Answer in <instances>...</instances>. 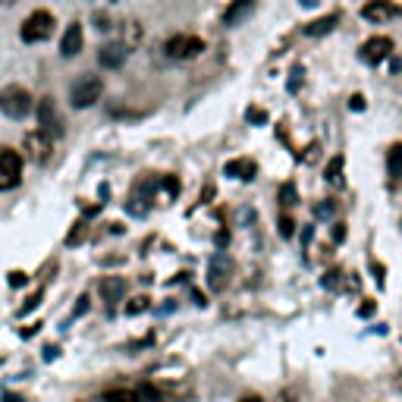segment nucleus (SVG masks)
Segmentation results:
<instances>
[{"mask_svg":"<svg viewBox=\"0 0 402 402\" xmlns=\"http://www.w3.org/2000/svg\"><path fill=\"white\" fill-rule=\"evenodd\" d=\"M136 41H142V25H138V22H126V41H123V48H132Z\"/></svg>","mask_w":402,"mask_h":402,"instance_id":"21","label":"nucleus"},{"mask_svg":"<svg viewBox=\"0 0 402 402\" xmlns=\"http://www.w3.org/2000/svg\"><path fill=\"white\" fill-rule=\"evenodd\" d=\"M239 402H264V399H261L258 393H249V396H242V399H239Z\"/></svg>","mask_w":402,"mask_h":402,"instance_id":"36","label":"nucleus"},{"mask_svg":"<svg viewBox=\"0 0 402 402\" xmlns=\"http://www.w3.org/2000/svg\"><path fill=\"white\" fill-rule=\"evenodd\" d=\"M126 51L123 44H104V48H100V53H98V60H100V66H104V70H119V66L126 63Z\"/></svg>","mask_w":402,"mask_h":402,"instance_id":"13","label":"nucleus"},{"mask_svg":"<svg viewBox=\"0 0 402 402\" xmlns=\"http://www.w3.org/2000/svg\"><path fill=\"white\" fill-rule=\"evenodd\" d=\"M390 53H393V38H387V35H374V38H368V41L361 44V60L371 63V66L384 63Z\"/></svg>","mask_w":402,"mask_h":402,"instance_id":"8","label":"nucleus"},{"mask_svg":"<svg viewBox=\"0 0 402 402\" xmlns=\"http://www.w3.org/2000/svg\"><path fill=\"white\" fill-rule=\"evenodd\" d=\"M374 314V302L365 299V305H358V318H371Z\"/></svg>","mask_w":402,"mask_h":402,"instance_id":"29","label":"nucleus"},{"mask_svg":"<svg viewBox=\"0 0 402 402\" xmlns=\"http://www.w3.org/2000/svg\"><path fill=\"white\" fill-rule=\"evenodd\" d=\"M339 173H343V157H333L330 164H327V170H324V179L327 183H337Z\"/></svg>","mask_w":402,"mask_h":402,"instance_id":"22","label":"nucleus"},{"mask_svg":"<svg viewBox=\"0 0 402 402\" xmlns=\"http://www.w3.org/2000/svg\"><path fill=\"white\" fill-rule=\"evenodd\" d=\"M164 51H167V57H173V60H192L205 51V41L195 35H173Z\"/></svg>","mask_w":402,"mask_h":402,"instance_id":"7","label":"nucleus"},{"mask_svg":"<svg viewBox=\"0 0 402 402\" xmlns=\"http://www.w3.org/2000/svg\"><path fill=\"white\" fill-rule=\"evenodd\" d=\"M25 280H29V277H25L22 271H13L10 273V286H25Z\"/></svg>","mask_w":402,"mask_h":402,"instance_id":"30","label":"nucleus"},{"mask_svg":"<svg viewBox=\"0 0 402 402\" xmlns=\"http://www.w3.org/2000/svg\"><path fill=\"white\" fill-rule=\"evenodd\" d=\"M333 239H337V242H343V239H346V226L343 223L333 226Z\"/></svg>","mask_w":402,"mask_h":402,"instance_id":"32","label":"nucleus"},{"mask_svg":"<svg viewBox=\"0 0 402 402\" xmlns=\"http://www.w3.org/2000/svg\"><path fill=\"white\" fill-rule=\"evenodd\" d=\"M0 110L10 119H22L35 110V104H32V95L22 85H4V89H0Z\"/></svg>","mask_w":402,"mask_h":402,"instance_id":"1","label":"nucleus"},{"mask_svg":"<svg viewBox=\"0 0 402 402\" xmlns=\"http://www.w3.org/2000/svg\"><path fill=\"white\" fill-rule=\"evenodd\" d=\"M337 22H339V13H330V16H324V19H314V22L305 25V35H311V38L330 35V32L337 29Z\"/></svg>","mask_w":402,"mask_h":402,"instance_id":"14","label":"nucleus"},{"mask_svg":"<svg viewBox=\"0 0 402 402\" xmlns=\"http://www.w3.org/2000/svg\"><path fill=\"white\" fill-rule=\"evenodd\" d=\"M349 107H352V110H365V98H361V95H352V98H349Z\"/></svg>","mask_w":402,"mask_h":402,"instance_id":"31","label":"nucleus"},{"mask_svg":"<svg viewBox=\"0 0 402 402\" xmlns=\"http://www.w3.org/2000/svg\"><path fill=\"white\" fill-rule=\"evenodd\" d=\"M38 132L48 138H63V117H60L57 100L51 95L38 100Z\"/></svg>","mask_w":402,"mask_h":402,"instance_id":"4","label":"nucleus"},{"mask_svg":"<svg viewBox=\"0 0 402 402\" xmlns=\"http://www.w3.org/2000/svg\"><path fill=\"white\" fill-rule=\"evenodd\" d=\"M374 277H377V286H384V264H374Z\"/></svg>","mask_w":402,"mask_h":402,"instance_id":"34","label":"nucleus"},{"mask_svg":"<svg viewBox=\"0 0 402 402\" xmlns=\"http://www.w3.org/2000/svg\"><path fill=\"white\" fill-rule=\"evenodd\" d=\"M19 35H22L25 44H38V41H48L53 35V16L48 10H35L29 19L22 22V29H19Z\"/></svg>","mask_w":402,"mask_h":402,"instance_id":"3","label":"nucleus"},{"mask_svg":"<svg viewBox=\"0 0 402 402\" xmlns=\"http://www.w3.org/2000/svg\"><path fill=\"white\" fill-rule=\"evenodd\" d=\"M273 402H299V393L296 390H280V396Z\"/></svg>","mask_w":402,"mask_h":402,"instance_id":"28","label":"nucleus"},{"mask_svg":"<svg viewBox=\"0 0 402 402\" xmlns=\"http://www.w3.org/2000/svg\"><path fill=\"white\" fill-rule=\"evenodd\" d=\"M38 302H41V292H35V296H29V299H25V305H22V308H19V314L32 311V308H35V305H38Z\"/></svg>","mask_w":402,"mask_h":402,"instance_id":"27","label":"nucleus"},{"mask_svg":"<svg viewBox=\"0 0 402 402\" xmlns=\"http://www.w3.org/2000/svg\"><path fill=\"white\" fill-rule=\"evenodd\" d=\"M100 91H104V82H100L98 76H79L70 89V104L76 107V110H85V107L98 104Z\"/></svg>","mask_w":402,"mask_h":402,"instance_id":"2","label":"nucleus"},{"mask_svg":"<svg viewBox=\"0 0 402 402\" xmlns=\"http://www.w3.org/2000/svg\"><path fill=\"white\" fill-rule=\"evenodd\" d=\"M249 123H267V110H261V107H249Z\"/></svg>","mask_w":402,"mask_h":402,"instance_id":"26","label":"nucleus"},{"mask_svg":"<svg viewBox=\"0 0 402 402\" xmlns=\"http://www.w3.org/2000/svg\"><path fill=\"white\" fill-rule=\"evenodd\" d=\"M126 292V280L123 277H104L100 280V296L107 302H119Z\"/></svg>","mask_w":402,"mask_h":402,"instance_id":"15","label":"nucleus"},{"mask_svg":"<svg viewBox=\"0 0 402 402\" xmlns=\"http://www.w3.org/2000/svg\"><path fill=\"white\" fill-rule=\"evenodd\" d=\"M387 167H390L393 183H399L402 179V142L390 145V151H387Z\"/></svg>","mask_w":402,"mask_h":402,"instance_id":"17","label":"nucleus"},{"mask_svg":"<svg viewBox=\"0 0 402 402\" xmlns=\"http://www.w3.org/2000/svg\"><path fill=\"white\" fill-rule=\"evenodd\" d=\"M280 236H283V239L296 236V220H292V217H286V214H283V217H280Z\"/></svg>","mask_w":402,"mask_h":402,"instance_id":"25","label":"nucleus"},{"mask_svg":"<svg viewBox=\"0 0 402 402\" xmlns=\"http://www.w3.org/2000/svg\"><path fill=\"white\" fill-rule=\"evenodd\" d=\"M4 402H25L19 393H4Z\"/></svg>","mask_w":402,"mask_h":402,"instance_id":"35","label":"nucleus"},{"mask_svg":"<svg viewBox=\"0 0 402 402\" xmlns=\"http://www.w3.org/2000/svg\"><path fill=\"white\" fill-rule=\"evenodd\" d=\"M136 396H138V402H160V399H164L154 384H142V387L136 390Z\"/></svg>","mask_w":402,"mask_h":402,"instance_id":"19","label":"nucleus"},{"mask_svg":"<svg viewBox=\"0 0 402 402\" xmlns=\"http://www.w3.org/2000/svg\"><path fill=\"white\" fill-rule=\"evenodd\" d=\"M82 22H70L63 32V38H60V53L63 57H76L79 51H82Z\"/></svg>","mask_w":402,"mask_h":402,"instance_id":"10","label":"nucleus"},{"mask_svg":"<svg viewBox=\"0 0 402 402\" xmlns=\"http://www.w3.org/2000/svg\"><path fill=\"white\" fill-rule=\"evenodd\" d=\"M233 271H236V264H233L230 254H226V252H217V254H214V258H211V267H207V283H211V290H214V292L226 290V286H230Z\"/></svg>","mask_w":402,"mask_h":402,"instance_id":"6","label":"nucleus"},{"mask_svg":"<svg viewBox=\"0 0 402 402\" xmlns=\"http://www.w3.org/2000/svg\"><path fill=\"white\" fill-rule=\"evenodd\" d=\"M252 4H254V0H236V4H233L230 10L223 13V22H226V25H236L239 19H245V16L252 13Z\"/></svg>","mask_w":402,"mask_h":402,"instance_id":"16","label":"nucleus"},{"mask_svg":"<svg viewBox=\"0 0 402 402\" xmlns=\"http://www.w3.org/2000/svg\"><path fill=\"white\" fill-rule=\"evenodd\" d=\"M399 6L390 4V0H368L365 6H361V16L368 19V22H390V19L399 16Z\"/></svg>","mask_w":402,"mask_h":402,"instance_id":"9","label":"nucleus"},{"mask_svg":"<svg viewBox=\"0 0 402 402\" xmlns=\"http://www.w3.org/2000/svg\"><path fill=\"white\" fill-rule=\"evenodd\" d=\"M148 296H136V299H129V305H126V314L129 318H136V314H142V311H148Z\"/></svg>","mask_w":402,"mask_h":402,"instance_id":"20","label":"nucleus"},{"mask_svg":"<svg viewBox=\"0 0 402 402\" xmlns=\"http://www.w3.org/2000/svg\"><path fill=\"white\" fill-rule=\"evenodd\" d=\"M107 402H138L136 390H113L107 393Z\"/></svg>","mask_w":402,"mask_h":402,"instance_id":"23","label":"nucleus"},{"mask_svg":"<svg viewBox=\"0 0 402 402\" xmlns=\"http://www.w3.org/2000/svg\"><path fill=\"white\" fill-rule=\"evenodd\" d=\"M280 205H283V207L299 205V189H296L292 183H283V186H280Z\"/></svg>","mask_w":402,"mask_h":402,"instance_id":"18","label":"nucleus"},{"mask_svg":"<svg viewBox=\"0 0 402 402\" xmlns=\"http://www.w3.org/2000/svg\"><path fill=\"white\" fill-rule=\"evenodd\" d=\"M226 176L249 183V179L258 176V164H254L252 157H236V160H230V164H226Z\"/></svg>","mask_w":402,"mask_h":402,"instance_id":"12","label":"nucleus"},{"mask_svg":"<svg viewBox=\"0 0 402 402\" xmlns=\"http://www.w3.org/2000/svg\"><path fill=\"white\" fill-rule=\"evenodd\" d=\"M85 305H89V296H79V305H76V311H72V318H79V314L85 311Z\"/></svg>","mask_w":402,"mask_h":402,"instance_id":"33","label":"nucleus"},{"mask_svg":"<svg viewBox=\"0 0 402 402\" xmlns=\"http://www.w3.org/2000/svg\"><path fill=\"white\" fill-rule=\"evenodd\" d=\"M22 179V157L13 148H0V192L16 189Z\"/></svg>","mask_w":402,"mask_h":402,"instance_id":"5","label":"nucleus"},{"mask_svg":"<svg viewBox=\"0 0 402 402\" xmlns=\"http://www.w3.org/2000/svg\"><path fill=\"white\" fill-rule=\"evenodd\" d=\"M333 211H337V201H333V198H324L318 207H314V217H330Z\"/></svg>","mask_w":402,"mask_h":402,"instance_id":"24","label":"nucleus"},{"mask_svg":"<svg viewBox=\"0 0 402 402\" xmlns=\"http://www.w3.org/2000/svg\"><path fill=\"white\" fill-rule=\"evenodd\" d=\"M25 151H29L32 160L44 164V160L51 157V142H48V136H41V132H29V136H25Z\"/></svg>","mask_w":402,"mask_h":402,"instance_id":"11","label":"nucleus"}]
</instances>
